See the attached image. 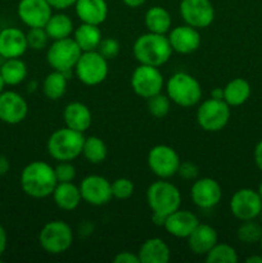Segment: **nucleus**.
<instances>
[{"label":"nucleus","instance_id":"38","mask_svg":"<svg viewBox=\"0 0 262 263\" xmlns=\"http://www.w3.org/2000/svg\"><path fill=\"white\" fill-rule=\"evenodd\" d=\"M98 51L107 61H112V59L117 58L118 54H120L121 45L118 40H116L115 37H103V40L100 41L99 48H98Z\"/></svg>","mask_w":262,"mask_h":263},{"label":"nucleus","instance_id":"42","mask_svg":"<svg viewBox=\"0 0 262 263\" xmlns=\"http://www.w3.org/2000/svg\"><path fill=\"white\" fill-rule=\"evenodd\" d=\"M46 2L55 10H66L76 4V0H46Z\"/></svg>","mask_w":262,"mask_h":263},{"label":"nucleus","instance_id":"52","mask_svg":"<svg viewBox=\"0 0 262 263\" xmlns=\"http://www.w3.org/2000/svg\"><path fill=\"white\" fill-rule=\"evenodd\" d=\"M259 218H261V222H262V211H261V213H259V216H258Z\"/></svg>","mask_w":262,"mask_h":263},{"label":"nucleus","instance_id":"20","mask_svg":"<svg viewBox=\"0 0 262 263\" xmlns=\"http://www.w3.org/2000/svg\"><path fill=\"white\" fill-rule=\"evenodd\" d=\"M199 223L197 216L188 210H176L166 217L163 229L171 236L177 239H186Z\"/></svg>","mask_w":262,"mask_h":263},{"label":"nucleus","instance_id":"3","mask_svg":"<svg viewBox=\"0 0 262 263\" xmlns=\"http://www.w3.org/2000/svg\"><path fill=\"white\" fill-rule=\"evenodd\" d=\"M84 140V134L66 126V127L55 130L49 136L46 149H48L49 156L55 161L72 162L82 154Z\"/></svg>","mask_w":262,"mask_h":263},{"label":"nucleus","instance_id":"4","mask_svg":"<svg viewBox=\"0 0 262 263\" xmlns=\"http://www.w3.org/2000/svg\"><path fill=\"white\" fill-rule=\"evenodd\" d=\"M166 91L174 104L182 108H192L202 99L199 81L188 72H176L166 82Z\"/></svg>","mask_w":262,"mask_h":263},{"label":"nucleus","instance_id":"19","mask_svg":"<svg viewBox=\"0 0 262 263\" xmlns=\"http://www.w3.org/2000/svg\"><path fill=\"white\" fill-rule=\"evenodd\" d=\"M26 33L17 27H7L0 31V57L4 59L21 58L27 51Z\"/></svg>","mask_w":262,"mask_h":263},{"label":"nucleus","instance_id":"48","mask_svg":"<svg viewBox=\"0 0 262 263\" xmlns=\"http://www.w3.org/2000/svg\"><path fill=\"white\" fill-rule=\"evenodd\" d=\"M211 98L218 100H223V87H215V89L211 91Z\"/></svg>","mask_w":262,"mask_h":263},{"label":"nucleus","instance_id":"44","mask_svg":"<svg viewBox=\"0 0 262 263\" xmlns=\"http://www.w3.org/2000/svg\"><path fill=\"white\" fill-rule=\"evenodd\" d=\"M254 162H256V166L262 171V140L254 148Z\"/></svg>","mask_w":262,"mask_h":263},{"label":"nucleus","instance_id":"14","mask_svg":"<svg viewBox=\"0 0 262 263\" xmlns=\"http://www.w3.org/2000/svg\"><path fill=\"white\" fill-rule=\"evenodd\" d=\"M262 211V199L253 189H240L230 199V212L240 221L254 220Z\"/></svg>","mask_w":262,"mask_h":263},{"label":"nucleus","instance_id":"40","mask_svg":"<svg viewBox=\"0 0 262 263\" xmlns=\"http://www.w3.org/2000/svg\"><path fill=\"white\" fill-rule=\"evenodd\" d=\"M177 175L186 181H194L199 176V167L190 161H181L177 170Z\"/></svg>","mask_w":262,"mask_h":263},{"label":"nucleus","instance_id":"23","mask_svg":"<svg viewBox=\"0 0 262 263\" xmlns=\"http://www.w3.org/2000/svg\"><path fill=\"white\" fill-rule=\"evenodd\" d=\"M74 10L81 22L90 25L100 26L108 17V4L105 0H76Z\"/></svg>","mask_w":262,"mask_h":263},{"label":"nucleus","instance_id":"16","mask_svg":"<svg viewBox=\"0 0 262 263\" xmlns=\"http://www.w3.org/2000/svg\"><path fill=\"white\" fill-rule=\"evenodd\" d=\"M17 14L28 28L45 27L53 14V8L46 0H20Z\"/></svg>","mask_w":262,"mask_h":263},{"label":"nucleus","instance_id":"25","mask_svg":"<svg viewBox=\"0 0 262 263\" xmlns=\"http://www.w3.org/2000/svg\"><path fill=\"white\" fill-rule=\"evenodd\" d=\"M51 197H53L57 207L62 211H67V212L74 211L82 202L80 187L74 185L73 181L58 182Z\"/></svg>","mask_w":262,"mask_h":263},{"label":"nucleus","instance_id":"47","mask_svg":"<svg viewBox=\"0 0 262 263\" xmlns=\"http://www.w3.org/2000/svg\"><path fill=\"white\" fill-rule=\"evenodd\" d=\"M122 2L126 7L136 9V8H139V7H141V5L145 4L146 0H122Z\"/></svg>","mask_w":262,"mask_h":263},{"label":"nucleus","instance_id":"18","mask_svg":"<svg viewBox=\"0 0 262 263\" xmlns=\"http://www.w3.org/2000/svg\"><path fill=\"white\" fill-rule=\"evenodd\" d=\"M169 41L172 50L179 54H192L199 49L202 44L199 30L189 25H181L170 30Z\"/></svg>","mask_w":262,"mask_h":263},{"label":"nucleus","instance_id":"41","mask_svg":"<svg viewBox=\"0 0 262 263\" xmlns=\"http://www.w3.org/2000/svg\"><path fill=\"white\" fill-rule=\"evenodd\" d=\"M113 262L115 263H140V259H139L138 253L123 251L116 254L115 258H113Z\"/></svg>","mask_w":262,"mask_h":263},{"label":"nucleus","instance_id":"46","mask_svg":"<svg viewBox=\"0 0 262 263\" xmlns=\"http://www.w3.org/2000/svg\"><path fill=\"white\" fill-rule=\"evenodd\" d=\"M166 217L167 216L152 212V222H153L156 226H158V228H163L164 222H166Z\"/></svg>","mask_w":262,"mask_h":263},{"label":"nucleus","instance_id":"2","mask_svg":"<svg viewBox=\"0 0 262 263\" xmlns=\"http://www.w3.org/2000/svg\"><path fill=\"white\" fill-rule=\"evenodd\" d=\"M171 44L166 35L146 32L139 36L133 46V54L139 64L162 67L171 58Z\"/></svg>","mask_w":262,"mask_h":263},{"label":"nucleus","instance_id":"24","mask_svg":"<svg viewBox=\"0 0 262 263\" xmlns=\"http://www.w3.org/2000/svg\"><path fill=\"white\" fill-rule=\"evenodd\" d=\"M138 256L140 263H167L171 258V251L163 239L149 238L140 246Z\"/></svg>","mask_w":262,"mask_h":263},{"label":"nucleus","instance_id":"43","mask_svg":"<svg viewBox=\"0 0 262 263\" xmlns=\"http://www.w3.org/2000/svg\"><path fill=\"white\" fill-rule=\"evenodd\" d=\"M7 246H8L7 231H5V229L3 228V225L0 223V257L4 254L5 249H7Z\"/></svg>","mask_w":262,"mask_h":263},{"label":"nucleus","instance_id":"17","mask_svg":"<svg viewBox=\"0 0 262 263\" xmlns=\"http://www.w3.org/2000/svg\"><path fill=\"white\" fill-rule=\"evenodd\" d=\"M28 115V104L18 92L8 90L0 94V121L8 125L23 122Z\"/></svg>","mask_w":262,"mask_h":263},{"label":"nucleus","instance_id":"7","mask_svg":"<svg viewBox=\"0 0 262 263\" xmlns=\"http://www.w3.org/2000/svg\"><path fill=\"white\" fill-rule=\"evenodd\" d=\"M80 82L86 86H97L105 81L109 72L108 61L98 50L82 51L73 69Z\"/></svg>","mask_w":262,"mask_h":263},{"label":"nucleus","instance_id":"21","mask_svg":"<svg viewBox=\"0 0 262 263\" xmlns=\"http://www.w3.org/2000/svg\"><path fill=\"white\" fill-rule=\"evenodd\" d=\"M186 240L188 247L193 253L197 256H205L218 241V235L215 228L199 222Z\"/></svg>","mask_w":262,"mask_h":263},{"label":"nucleus","instance_id":"5","mask_svg":"<svg viewBox=\"0 0 262 263\" xmlns=\"http://www.w3.org/2000/svg\"><path fill=\"white\" fill-rule=\"evenodd\" d=\"M146 203L152 212L169 216L181 207V193L175 184L159 179L146 189Z\"/></svg>","mask_w":262,"mask_h":263},{"label":"nucleus","instance_id":"50","mask_svg":"<svg viewBox=\"0 0 262 263\" xmlns=\"http://www.w3.org/2000/svg\"><path fill=\"white\" fill-rule=\"evenodd\" d=\"M4 87H5V84H4V81H3L2 74H0V94H2V92L4 91Z\"/></svg>","mask_w":262,"mask_h":263},{"label":"nucleus","instance_id":"29","mask_svg":"<svg viewBox=\"0 0 262 263\" xmlns=\"http://www.w3.org/2000/svg\"><path fill=\"white\" fill-rule=\"evenodd\" d=\"M44 28H45L46 33H48L51 41L71 37L74 31L73 21L71 20L69 15L64 14V13L51 14V17L49 18Z\"/></svg>","mask_w":262,"mask_h":263},{"label":"nucleus","instance_id":"1","mask_svg":"<svg viewBox=\"0 0 262 263\" xmlns=\"http://www.w3.org/2000/svg\"><path fill=\"white\" fill-rule=\"evenodd\" d=\"M20 181L23 193L35 199L50 197L58 184L54 167L44 161H33L25 166Z\"/></svg>","mask_w":262,"mask_h":263},{"label":"nucleus","instance_id":"45","mask_svg":"<svg viewBox=\"0 0 262 263\" xmlns=\"http://www.w3.org/2000/svg\"><path fill=\"white\" fill-rule=\"evenodd\" d=\"M10 170V162L9 159L7 158L5 156H2L0 154V176H4L9 172Z\"/></svg>","mask_w":262,"mask_h":263},{"label":"nucleus","instance_id":"36","mask_svg":"<svg viewBox=\"0 0 262 263\" xmlns=\"http://www.w3.org/2000/svg\"><path fill=\"white\" fill-rule=\"evenodd\" d=\"M26 37H27L28 48L32 50H43V49L48 48V44L50 41V37L44 27L28 28V31L26 32Z\"/></svg>","mask_w":262,"mask_h":263},{"label":"nucleus","instance_id":"6","mask_svg":"<svg viewBox=\"0 0 262 263\" xmlns=\"http://www.w3.org/2000/svg\"><path fill=\"white\" fill-rule=\"evenodd\" d=\"M73 243V230L62 220L49 221L39 233V244L49 254H62L68 251Z\"/></svg>","mask_w":262,"mask_h":263},{"label":"nucleus","instance_id":"13","mask_svg":"<svg viewBox=\"0 0 262 263\" xmlns=\"http://www.w3.org/2000/svg\"><path fill=\"white\" fill-rule=\"evenodd\" d=\"M79 187L82 202L94 207H102L113 199L110 181L100 175H89L84 177Z\"/></svg>","mask_w":262,"mask_h":263},{"label":"nucleus","instance_id":"27","mask_svg":"<svg viewBox=\"0 0 262 263\" xmlns=\"http://www.w3.org/2000/svg\"><path fill=\"white\" fill-rule=\"evenodd\" d=\"M144 23L149 32L166 35L172 27V17L167 9L159 5L149 8L144 15Z\"/></svg>","mask_w":262,"mask_h":263},{"label":"nucleus","instance_id":"26","mask_svg":"<svg viewBox=\"0 0 262 263\" xmlns=\"http://www.w3.org/2000/svg\"><path fill=\"white\" fill-rule=\"evenodd\" d=\"M73 40L82 51H94L99 48L103 33L99 26L81 22L79 27L74 28Z\"/></svg>","mask_w":262,"mask_h":263},{"label":"nucleus","instance_id":"35","mask_svg":"<svg viewBox=\"0 0 262 263\" xmlns=\"http://www.w3.org/2000/svg\"><path fill=\"white\" fill-rule=\"evenodd\" d=\"M146 107H148V112L151 113L153 117L156 118H163L166 117L171 109V99L167 94H159L154 95V97L146 99Z\"/></svg>","mask_w":262,"mask_h":263},{"label":"nucleus","instance_id":"22","mask_svg":"<svg viewBox=\"0 0 262 263\" xmlns=\"http://www.w3.org/2000/svg\"><path fill=\"white\" fill-rule=\"evenodd\" d=\"M63 121L67 127L84 134L92 123L91 110L84 103L72 102L64 107Z\"/></svg>","mask_w":262,"mask_h":263},{"label":"nucleus","instance_id":"33","mask_svg":"<svg viewBox=\"0 0 262 263\" xmlns=\"http://www.w3.org/2000/svg\"><path fill=\"white\" fill-rule=\"evenodd\" d=\"M207 263H236L238 253L230 244L216 243L213 248L204 256Z\"/></svg>","mask_w":262,"mask_h":263},{"label":"nucleus","instance_id":"15","mask_svg":"<svg viewBox=\"0 0 262 263\" xmlns=\"http://www.w3.org/2000/svg\"><path fill=\"white\" fill-rule=\"evenodd\" d=\"M190 198L200 210H211L222 199V187L212 177H200L193 182Z\"/></svg>","mask_w":262,"mask_h":263},{"label":"nucleus","instance_id":"39","mask_svg":"<svg viewBox=\"0 0 262 263\" xmlns=\"http://www.w3.org/2000/svg\"><path fill=\"white\" fill-rule=\"evenodd\" d=\"M54 172L58 182H71L76 177V168L69 161L58 162V164L54 167Z\"/></svg>","mask_w":262,"mask_h":263},{"label":"nucleus","instance_id":"32","mask_svg":"<svg viewBox=\"0 0 262 263\" xmlns=\"http://www.w3.org/2000/svg\"><path fill=\"white\" fill-rule=\"evenodd\" d=\"M82 156L87 162L92 164H99L105 161L108 156L107 144L104 143L99 136H89L85 138L84 145H82Z\"/></svg>","mask_w":262,"mask_h":263},{"label":"nucleus","instance_id":"49","mask_svg":"<svg viewBox=\"0 0 262 263\" xmlns=\"http://www.w3.org/2000/svg\"><path fill=\"white\" fill-rule=\"evenodd\" d=\"M247 263H262V256H252L246 259Z\"/></svg>","mask_w":262,"mask_h":263},{"label":"nucleus","instance_id":"11","mask_svg":"<svg viewBox=\"0 0 262 263\" xmlns=\"http://www.w3.org/2000/svg\"><path fill=\"white\" fill-rule=\"evenodd\" d=\"M146 163L149 170L156 175L158 179H171L177 175L181 159L177 152L172 146L166 144H159L153 146L149 151L146 157Z\"/></svg>","mask_w":262,"mask_h":263},{"label":"nucleus","instance_id":"31","mask_svg":"<svg viewBox=\"0 0 262 263\" xmlns=\"http://www.w3.org/2000/svg\"><path fill=\"white\" fill-rule=\"evenodd\" d=\"M68 74L64 72L54 71L46 74L43 81V92L48 99L59 100L66 94L67 86H68Z\"/></svg>","mask_w":262,"mask_h":263},{"label":"nucleus","instance_id":"10","mask_svg":"<svg viewBox=\"0 0 262 263\" xmlns=\"http://www.w3.org/2000/svg\"><path fill=\"white\" fill-rule=\"evenodd\" d=\"M131 87L138 97L149 99L154 95L162 92L164 86V79L159 67L139 64L134 69L130 79Z\"/></svg>","mask_w":262,"mask_h":263},{"label":"nucleus","instance_id":"8","mask_svg":"<svg viewBox=\"0 0 262 263\" xmlns=\"http://www.w3.org/2000/svg\"><path fill=\"white\" fill-rule=\"evenodd\" d=\"M82 50L77 45L73 37L54 40L46 51V61L54 71L71 73L81 57Z\"/></svg>","mask_w":262,"mask_h":263},{"label":"nucleus","instance_id":"51","mask_svg":"<svg viewBox=\"0 0 262 263\" xmlns=\"http://www.w3.org/2000/svg\"><path fill=\"white\" fill-rule=\"evenodd\" d=\"M258 194H259V197H261V199H262V181H261V184H259V186H258Z\"/></svg>","mask_w":262,"mask_h":263},{"label":"nucleus","instance_id":"12","mask_svg":"<svg viewBox=\"0 0 262 263\" xmlns=\"http://www.w3.org/2000/svg\"><path fill=\"white\" fill-rule=\"evenodd\" d=\"M180 15L186 25L202 30L215 20V7L211 0H181Z\"/></svg>","mask_w":262,"mask_h":263},{"label":"nucleus","instance_id":"53","mask_svg":"<svg viewBox=\"0 0 262 263\" xmlns=\"http://www.w3.org/2000/svg\"><path fill=\"white\" fill-rule=\"evenodd\" d=\"M259 243H261V251H262V238H261V240H259Z\"/></svg>","mask_w":262,"mask_h":263},{"label":"nucleus","instance_id":"37","mask_svg":"<svg viewBox=\"0 0 262 263\" xmlns=\"http://www.w3.org/2000/svg\"><path fill=\"white\" fill-rule=\"evenodd\" d=\"M110 185H112L113 198L120 200H126L131 198L134 194V190H135L134 182L127 177H118L115 181L110 182Z\"/></svg>","mask_w":262,"mask_h":263},{"label":"nucleus","instance_id":"9","mask_svg":"<svg viewBox=\"0 0 262 263\" xmlns=\"http://www.w3.org/2000/svg\"><path fill=\"white\" fill-rule=\"evenodd\" d=\"M230 115V105L225 100L210 98L198 107L197 122L207 133H218L229 123Z\"/></svg>","mask_w":262,"mask_h":263},{"label":"nucleus","instance_id":"34","mask_svg":"<svg viewBox=\"0 0 262 263\" xmlns=\"http://www.w3.org/2000/svg\"><path fill=\"white\" fill-rule=\"evenodd\" d=\"M236 236L241 243L254 244L258 243L262 238V226L254 220H247L241 222L238 228Z\"/></svg>","mask_w":262,"mask_h":263},{"label":"nucleus","instance_id":"30","mask_svg":"<svg viewBox=\"0 0 262 263\" xmlns=\"http://www.w3.org/2000/svg\"><path fill=\"white\" fill-rule=\"evenodd\" d=\"M251 97V85L247 80L233 79L223 87V100L230 107H239L244 104Z\"/></svg>","mask_w":262,"mask_h":263},{"label":"nucleus","instance_id":"28","mask_svg":"<svg viewBox=\"0 0 262 263\" xmlns=\"http://www.w3.org/2000/svg\"><path fill=\"white\" fill-rule=\"evenodd\" d=\"M0 74L3 81L8 86H17L22 84L28 74L27 64L21 58L5 59L4 63L0 66Z\"/></svg>","mask_w":262,"mask_h":263}]
</instances>
